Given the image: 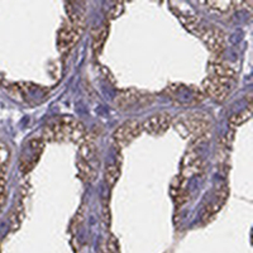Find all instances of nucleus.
<instances>
[{
	"mask_svg": "<svg viewBox=\"0 0 253 253\" xmlns=\"http://www.w3.org/2000/svg\"><path fill=\"white\" fill-rule=\"evenodd\" d=\"M171 124H174V118L169 113H157V114L148 117L143 123L142 128L143 132H147L148 134H162L169 129Z\"/></svg>",
	"mask_w": 253,
	"mask_h": 253,
	"instance_id": "nucleus-5",
	"label": "nucleus"
},
{
	"mask_svg": "<svg viewBox=\"0 0 253 253\" xmlns=\"http://www.w3.org/2000/svg\"><path fill=\"white\" fill-rule=\"evenodd\" d=\"M80 156L84 162L88 165L93 166L94 169H97L99 165V154H98V148L93 141H84L80 143Z\"/></svg>",
	"mask_w": 253,
	"mask_h": 253,
	"instance_id": "nucleus-11",
	"label": "nucleus"
},
{
	"mask_svg": "<svg viewBox=\"0 0 253 253\" xmlns=\"http://www.w3.org/2000/svg\"><path fill=\"white\" fill-rule=\"evenodd\" d=\"M251 115H252V113H251V106H248L247 109H244V110H242V112L233 115V117L229 119V122H230V124L234 126H241V124L246 123V122L250 119Z\"/></svg>",
	"mask_w": 253,
	"mask_h": 253,
	"instance_id": "nucleus-18",
	"label": "nucleus"
},
{
	"mask_svg": "<svg viewBox=\"0 0 253 253\" xmlns=\"http://www.w3.org/2000/svg\"><path fill=\"white\" fill-rule=\"evenodd\" d=\"M23 219H25V208L23 205L19 204L10 217V226L13 227V229H17L22 224Z\"/></svg>",
	"mask_w": 253,
	"mask_h": 253,
	"instance_id": "nucleus-20",
	"label": "nucleus"
},
{
	"mask_svg": "<svg viewBox=\"0 0 253 253\" xmlns=\"http://www.w3.org/2000/svg\"><path fill=\"white\" fill-rule=\"evenodd\" d=\"M143 132L142 123L138 121H126L122 126H119L113 133V141L115 146L123 148L133 142L137 137H139Z\"/></svg>",
	"mask_w": 253,
	"mask_h": 253,
	"instance_id": "nucleus-4",
	"label": "nucleus"
},
{
	"mask_svg": "<svg viewBox=\"0 0 253 253\" xmlns=\"http://www.w3.org/2000/svg\"><path fill=\"white\" fill-rule=\"evenodd\" d=\"M174 123L181 136H190L194 138H204L208 136L211 128L210 118L204 113H187L180 115Z\"/></svg>",
	"mask_w": 253,
	"mask_h": 253,
	"instance_id": "nucleus-2",
	"label": "nucleus"
},
{
	"mask_svg": "<svg viewBox=\"0 0 253 253\" xmlns=\"http://www.w3.org/2000/svg\"><path fill=\"white\" fill-rule=\"evenodd\" d=\"M198 36L202 38L205 46L210 50L211 53L220 54L223 53L224 50H226L227 34L220 28L211 27V25H202Z\"/></svg>",
	"mask_w": 253,
	"mask_h": 253,
	"instance_id": "nucleus-3",
	"label": "nucleus"
},
{
	"mask_svg": "<svg viewBox=\"0 0 253 253\" xmlns=\"http://www.w3.org/2000/svg\"><path fill=\"white\" fill-rule=\"evenodd\" d=\"M4 202H5V175L3 170H0V211L3 209Z\"/></svg>",
	"mask_w": 253,
	"mask_h": 253,
	"instance_id": "nucleus-23",
	"label": "nucleus"
},
{
	"mask_svg": "<svg viewBox=\"0 0 253 253\" xmlns=\"http://www.w3.org/2000/svg\"><path fill=\"white\" fill-rule=\"evenodd\" d=\"M82 30L84 28L74 25L71 23L63 25L57 34V47L60 52L63 53V52H67L73 49L81 37Z\"/></svg>",
	"mask_w": 253,
	"mask_h": 253,
	"instance_id": "nucleus-7",
	"label": "nucleus"
},
{
	"mask_svg": "<svg viewBox=\"0 0 253 253\" xmlns=\"http://www.w3.org/2000/svg\"><path fill=\"white\" fill-rule=\"evenodd\" d=\"M227 198H228V189H227V187H222V189L217 193L215 199L213 200L210 204L206 205L205 210L202 211V219L204 220V222H209L210 219H213L218 211L222 209V206H223L224 202H226Z\"/></svg>",
	"mask_w": 253,
	"mask_h": 253,
	"instance_id": "nucleus-9",
	"label": "nucleus"
},
{
	"mask_svg": "<svg viewBox=\"0 0 253 253\" xmlns=\"http://www.w3.org/2000/svg\"><path fill=\"white\" fill-rule=\"evenodd\" d=\"M123 12H124V4L123 3L113 4L112 8H110L108 12V19L112 21V19L118 18V17H119V15H121Z\"/></svg>",
	"mask_w": 253,
	"mask_h": 253,
	"instance_id": "nucleus-22",
	"label": "nucleus"
},
{
	"mask_svg": "<svg viewBox=\"0 0 253 253\" xmlns=\"http://www.w3.org/2000/svg\"><path fill=\"white\" fill-rule=\"evenodd\" d=\"M152 100H153V97L146 93H142L139 90H136V89H126V90L118 94L117 98H115L117 105L122 109L142 105V104H148Z\"/></svg>",
	"mask_w": 253,
	"mask_h": 253,
	"instance_id": "nucleus-6",
	"label": "nucleus"
},
{
	"mask_svg": "<svg viewBox=\"0 0 253 253\" xmlns=\"http://www.w3.org/2000/svg\"><path fill=\"white\" fill-rule=\"evenodd\" d=\"M86 137V129L81 122L73 118H62L52 122L43 130V141L47 142H74L81 143Z\"/></svg>",
	"mask_w": 253,
	"mask_h": 253,
	"instance_id": "nucleus-1",
	"label": "nucleus"
},
{
	"mask_svg": "<svg viewBox=\"0 0 253 253\" xmlns=\"http://www.w3.org/2000/svg\"><path fill=\"white\" fill-rule=\"evenodd\" d=\"M77 167H78V170H80V174H81L82 177H84L85 180L94 181L95 178H97V176H98L97 169H94L93 166L88 165L86 162H84L82 160H80L77 162Z\"/></svg>",
	"mask_w": 253,
	"mask_h": 253,
	"instance_id": "nucleus-17",
	"label": "nucleus"
},
{
	"mask_svg": "<svg viewBox=\"0 0 253 253\" xmlns=\"http://www.w3.org/2000/svg\"><path fill=\"white\" fill-rule=\"evenodd\" d=\"M181 23L190 30V32H193V33L198 34L199 33V30L202 29V25L200 23V19L196 17V15L193 14H182L181 15Z\"/></svg>",
	"mask_w": 253,
	"mask_h": 253,
	"instance_id": "nucleus-15",
	"label": "nucleus"
},
{
	"mask_svg": "<svg viewBox=\"0 0 253 253\" xmlns=\"http://www.w3.org/2000/svg\"><path fill=\"white\" fill-rule=\"evenodd\" d=\"M10 158V151L8 146L4 142L0 141V170L5 169V166L8 165Z\"/></svg>",
	"mask_w": 253,
	"mask_h": 253,
	"instance_id": "nucleus-21",
	"label": "nucleus"
},
{
	"mask_svg": "<svg viewBox=\"0 0 253 253\" xmlns=\"http://www.w3.org/2000/svg\"><path fill=\"white\" fill-rule=\"evenodd\" d=\"M101 252L102 253H119V244L117 239L110 235L109 238L102 242L101 244Z\"/></svg>",
	"mask_w": 253,
	"mask_h": 253,
	"instance_id": "nucleus-19",
	"label": "nucleus"
},
{
	"mask_svg": "<svg viewBox=\"0 0 253 253\" xmlns=\"http://www.w3.org/2000/svg\"><path fill=\"white\" fill-rule=\"evenodd\" d=\"M202 89L209 97L213 98L217 101L222 102L228 98L229 95V81L222 80V78L208 76L202 81Z\"/></svg>",
	"mask_w": 253,
	"mask_h": 253,
	"instance_id": "nucleus-8",
	"label": "nucleus"
},
{
	"mask_svg": "<svg viewBox=\"0 0 253 253\" xmlns=\"http://www.w3.org/2000/svg\"><path fill=\"white\" fill-rule=\"evenodd\" d=\"M204 170V161L196 153H189L184 160V175L193 176L202 174Z\"/></svg>",
	"mask_w": 253,
	"mask_h": 253,
	"instance_id": "nucleus-12",
	"label": "nucleus"
},
{
	"mask_svg": "<svg viewBox=\"0 0 253 253\" xmlns=\"http://www.w3.org/2000/svg\"><path fill=\"white\" fill-rule=\"evenodd\" d=\"M208 69L210 71V76L222 78V80H226V81H230L237 75L234 67H232L226 62H219V61H211L209 63Z\"/></svg>",
	"mask_w": 253,
	"mask_h": 253,
	"instance_id": "nucleus-10",
	"label": "nucleus"
},
{
	"mask_svg": "<svg viewBox=\"0 0 253 253\" xmlns=\"http://www.w3.org/2000/svg\"><path fill=\"white\" fill-rule=\"evenodd\" d=\"M204 6H206L210 12L219 15L230 14L235 8L233 1H210V3H204Z\"/></svg>",
	"mask_w": 253,
	"mask_h": 253,
	"instance_id": "nucleus-13",
	"label": "nucleus"
},
{
	"mask_svg": "<svg viewBox=\"0 0 253 253\" xmlns=\"http://www.w3.org/2000/svg\"><path fill=\"white\" fill-rule=\"evenodd\" d=\"M119 175H121V167H119V165H117V163H110V165L106 166L105 181L109 186L113 187L117 184Z\"/></svg>",
	"mask_w": 253,
	"mask_h": 253,
	"instance_id": "nucleus-16",
	"label": "nucleus"
},
{
	"mask_svg": "<svg viewBox=\"0 0 253 253\" xmlns=\"http://www.w3.org/2000/svg\"><path fill=\"white\" fill-rule=\"evenodd\" d=\"M109 28L108 25H101L99 29H97V32L94 33L93 36V50L95 53H99L102 50V46L105 43V39L108 37Z\"/></svg>",
	"mask_w": 253,
	"mask_h": 253,
	"instance_id": "nucleus-14",
	"label": "nucleus"
}]
</instances>
